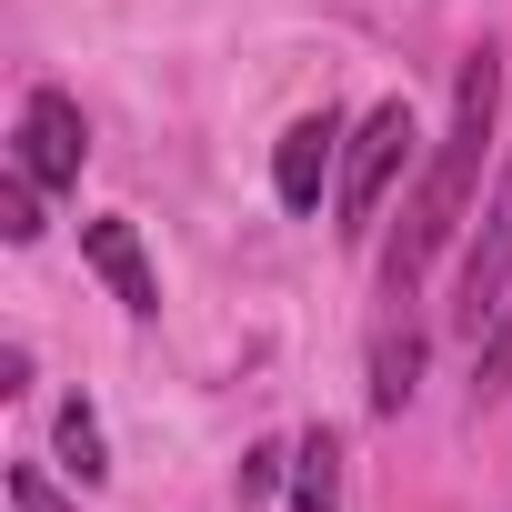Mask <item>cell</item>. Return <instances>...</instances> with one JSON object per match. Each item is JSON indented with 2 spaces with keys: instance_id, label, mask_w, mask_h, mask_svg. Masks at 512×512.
Returning a JSON list of instances; mask_svg holds the SVG:
<instances>
[{
  "instance_id": "cell-2",
  "label": "cell",
  "mask_w": 512,
  "mask_h": 512,
  "mask_svg": "<svg viewBox=\"0 0 512 512\" xmlns=\"http://www.w3.org/2000/svg\"><path fill=\"white\" fill-rule=\"evenodd\" d=\"M412 141H422V131H412V101H382V111L342 141V191H332V211H342L332 231H342V241H362V231L382 221V201H392V181H402Z\"/></svg>"
},
{
  "instance_id": "cell-7",
  "label": "cell",
  "mask_w": 512,
  "mask_h": 512,
  "mask_svg": "<svg viewBox=\"0 0 512 512\" xmlns=\"http://www.w3.org/2000/svg\"><path fill=\"white\" fill-rule=\"evenodd\" d=\"M292 512H342V432L292 442Z\"/></svg>"
},
{
  "instance_id": "cell-11",
  "label": "cell",
  "mask_w": 512,
  "mask_h": 512,
  "mask_svg": "<svg viewBox=\"0 0 512 512\" xmlns=\"http://www.w3.org/2000/svg\"><path fill=\"white\" fill-rule=\"evenodd\" d=\"M0 231L11 241H41V181L11 161V181H0Z\"/></svg>"
},
{
  "instance_id": "cell-13",
  "label": "cell",
  "mask_w": 512,
  "mask_h": 512,
  "mask_svg": "<svg viewBox=\"0 0 512 512\" xmlns=\"http://www.w3.org/2000/svg\"><path fill=\"white\" fill-rule=\"evenodd\" d=\"M11 512H81V502H61L41 462H11Z\"/></svg>"
},
{
  "instance_id": "cell-5",
  "label": "cell",
  "mask_w": 512,
  "mask_h": 512,
  "mask_svg": "<svg viewBox=\"0 0 512 512\" xmlns=\"http://www.w3.org/2000/svg\"><path fill=\"white\" fill-rule=\"evenodd\" d=\"M342 111H302L292 131H282V151H272V191H282V211H322V181H332V161H342Z\"/></svg>"
},
{
  "instance_id": "cell-4",
  "label": "cell",
  "mask_w": 512,
  "mask_h": 512,
  "mask_svg": "<svg viewBox=\"0 0 512 512\" xmlns=\"http://www.w3.org/2000/svg\"><path fill=\"white\" fill-rule=\"evenodd\" d=\"M41 191H71L81 181V161H91V131H81V101L71 91H31L21 101V151H11Z\"/></svg>"
},
{
  "instance_id": "cell-8",
  "label": "cell",
  "mask_w": 512,
  "mask_h": 512,
  "mask_svg": "<svg viewBox=\"0 0 512 512\" xmlns=\"http://www.w3.org/2000/svg\"><path fill=\"white\" fill-rule=\"evenodd\" d=\"M412 392H422V332L392 322V332L372 342V412H402Z\"/></svg>"
},
{
  "instance_id": "cell-6",
  "label": "cell",
  "mask_w": 512,
  "mask_h": 512,
  "mask_svg": "<svg viewBox=\"0 0 512 512\" xmlns=\"http://www.w3.org/2000/svg\"><path fill=\"white\" fill-rule=\"evenodd\" d=\"M81 262L111 282V302H121L131 322H151V312H161V272L141 262V231H131V221H111V211H101V221H81Z\"/></svg>"
},
{
  "instance_id": "cell-12",
  "label": "cell",
  "mask_w": 512,
  "mask_h": 512,
  "mask_svg": "<svg viewBox=\"0 0 512 512\" xmlns=\"http://www.w3.org/2000/svg\"><path fill=\"white\" fill-rule=\"evenodd\" d=\"M282 482H292V452H282V442L241 452V502H262V492H282Z\"/></svg>"
},
{
  "instance_id": "cell-3",
  "label": "cell",
  "mask_w": 512,
  "mask_h": 512,
  "mask_svg": "<svg viewBox=\"0 0 512 512\" xmlns=\"http://www.w3.org/2000/svg\"><path fill=\"white\" fill-rule=\"evenodd\" d=\"M462 302V332H482L502 302H512V161H502V181H492V201H482V221H472V241H462V282H452Z\"/></svg>"
},
{
  "instance_id": "cell-1",
  "label": "cell",
  "mask_w": 512,
  "mask_h": 512,
  "mask_svg": "<svg viewBox=\"0 0 512 512\" xmlns=\"http://www.w3.org/2000/svg\"><path fill=\"white\" fill-rule=\"evenodd\" d=\"M492 111H502V51L482 41V51L462 61V81H452V131H442L432 171L412 181V201H402V221H392V241H382V292H392V302H412V282H422V272L442 262V241H452V231L472 221Z\"/></svg>"
},
{
  "instance_id": "cell-10",
  "label": "cell",
  "mask_w": 512,
  "mask_h": 512,
  "mask_svg": "<svg viewBox=\"0 0 512 512\" xmlns=\"http://www.w3.org/2000/svg\"><path fill=\"white\" fill-rule=\"evenodd\" d=\"M502 392H512V302L492 312V332H482V352H472V412L502 402Z\"/></svg>"
},
{
  "instance_id": "cell-9",
  "label": "cell",
  "mask_w": 512,
  "mask_h": 512,
  "mask_svg": "<svg viewBox=\"0 0 512 512\" xmlns=\"http://www.w3.org/2000/svg\"><path fill=\"white\" fill-rule=\"evenodd\" d=\"M51 432H61V462H71L81 482H101V472H111V442H101V412H91L81 392L61 402V422H51Z\"/></svg>"
}]
</instances>
